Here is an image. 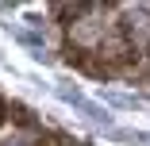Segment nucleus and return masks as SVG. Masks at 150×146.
Here are the masks:
<instances>
[{
	"instance_id": "obj_1",
	"label": "nucleus",
	"mask_w": 150,
	"mask_h": 146,
	"mask_svg": "<svg viewBox=\"0 0 150 146\" xmlns=\"http://www.w3.org/2000/svg\"><path fill=\"white\" fill-rule=\"evenodd\" d=\"M0 123H4V104H0Z\"/></svg>"
}]
</instances>
